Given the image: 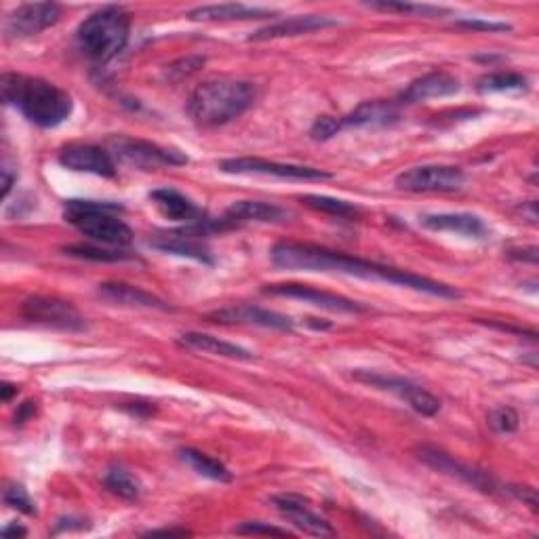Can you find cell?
<instances>
[{"label": "cell", "mask_w": 539, "mask_h": 539, "mask_svg": "<svg viewBox=\"0 0 539 539\" xmlns=\"http://www.w3.org/2000/svg\"><path fill=\"white\" fill-rule=\"evenodd\" d=\"M272 264L276 268L283 270H304V272H337V274H348L356 278H365V281H382L398 287H407L422 291L434 297H445V299H459L462 293L455 291L453 287L445 283L430 281L426 276H419L407 270H398L392 266H384L377 262H369L363 257L346 255L339 251H331L327 247H318L310 243H276L270 251Z\"/></svg>", "instance_id": "6da1fadb"}, {"label": "cell", "mask_w": 539, "mask_h": 539, "mask_svg": "<svg viewBox=\"0 0 539 539\" xmlns=\"http://www.w3.org/2000/svg\"><path fill=\"white\" fill-rule=\"evenodd\" d=\"M0 91H3L5 104L15 106L36 127H59L72 114V97L43 78L3 74Z\"/></svg>", "instance_id": "7a4b0ae2"}, {"label": "cell", "mask_w": 539, "mask_h": 539, "mask_svg": "<svg viewBox=\"0 0 539 539\" xmlns=\"http://www.w3.org/2000/svg\"><path fill=\"white\" fill-rule=\"evenodd\" d=\"M257 97L249 81L238 78H213L198 85L188 99V114L198 127H219L247 112Z\"/></svg>", "instance_id": "3957f363"}, {"label": "cell", "mask_w": 539, "mask_h": 539, "mask_svg": "<svg viewBox=\"0 0 539 539\" xmlns=\"http://www.w3.org/2000/svg\"><path fill=\"white\" fill-rule=\"evenodd\" d=\"M131 19L121 7H104L91 13L78 28V47L97 64H106L129 41Z\"/></svg>", "instance_id": "277c9868"}, {"label": "cell", "mask_w": 539, "mask_h": 539, "mask_svg": "<svg viewBox=\"0 0 539 539\" xmlns=\"http://www.w3.org/2000/svg\"><path fill=\"white\" fill-rule=\"evenodd\" d=\"M118 211V205L112 203H93V201H68L66 219L91 241H97L110 247H127L133 241V230L112 215Z\"/></svg>", "instance_id": "5b68a950"}, {"label": "cell", "mask_w": 539, "mask_h": 539, "mask_svg": "<svg viewBox=\"0 0 539 539\" xmlns=\"http://www.w3.org/2000/svg\"><path fill=\"white\" fill-rule=\"evenodd\" d=\"M110 150L118 161L142 171H152L161 167H182L188 163V156L179 150H169L152 142H144V139H133L125 135L112 137Z\"/></svg>", "instance_id": "8992f818"}, {"label": "cell", "mask_w": 539, "mask_h": 539, "mask_svg": "<svg viewBox=\"0 0 539 539\" xmlns=\"http://www.w3.org/2000/svg\"><path fill=\"white\" fill-rule=\"evenodd\" d=\"M354 379L356 382L371 386V388L396 394L398 398H403V401L419 415L432 417L441 411V401H438V398L434 394H430L428 390H424L422 386L409 382V379L384 375V373H373V371H356Z\"/></svg>", "instance_id": "52a82bcc"}, {"label": "cell", "mask_w": 539, "mask_h": 539, "mask_svg": "<svg viewBox=\"0 0 539 539\" xmlns=\"http://www.w3.org/2000/svg\"><path fill=\"white\" fill-rule=\"evenodd\" d=\"M217 169L230 175H270L278 179H297V182H321V179H331L333 175L314 169V167H302V165H285L264 161V158H226V161L217 163Z\"/></svg>", "instance_id": "ba28073f"}, {"label": "cell", "mask_w": 539, "mask_h": 539, "mask_svg": "<svg viewBox=\"0 0 539 539\" xmlns=\"http://www.w3.org/2000/svg\"><path fill=\"white\" fill-rule=\"evenodd\" d=\"M22 314L30 323H38L59 331L76 333L87 329V321L81 316V312H78L70 302H64V299L57 297H43V295L30 297L26 299Z\"/></svg>", "instance_id": "9c48e42d"}, {"label": "cell", "mask_w": 539, "mask_h": 539, "mask_svg": "<svg viewBox=\"0 0 539 539\" xmlns=\"http://www.w3.org/2000/svg\"><path fill=\"white\" fill-rule=\"evenodd\" d=\"M466 177L459 167L424 165L413 167L396 177V188L405 192H455L464 186Z\"/></svg>", "instance_id": "30bf717a"}, {"label": "cell", "mask_w": 539, "mask_h": 539, "mask_svg": "<svg viewBox=\"0 0 539 539\" xmlns=\"http://www.w3.org/2000/svg\"><path fill=\"white\" fill-rule=\"evenodd\" d=\"M417 457L422 459L426 466L434 468L436 472H443L447 476H453V478H457V481H462V483H466V485H470V487H474L478 491L495 493V489H497V483L493 481V478L487 472L472 468L468 464L457 462L453 455H449L443 449L432 447V445H422V447H417Z\"/></svg>", "instance_id": "8fae6325"}, {"label": "cell", "mask_w": 539, "mask_h": 539, "mask_svg": "<svg viewBox=\"0 0 539 539\" xmlns=\"http://www.w3.org/2000/svg\"><path fill=\"white\" fill-rule=\"evenodd\" d=\"M264 295L270 297H289V299H299V302L323 308L329 312H342V314H358V312H367V306L354 302V299H348L344 295L329 293L314 289L308 285H297V283H283V285H266L262 289Z\"/></svg>", "instance_id": "7c38bea8"}, {"label": "cell", "mask_w": 539, "mask_h": 539, "mask_svg": "<svg viewBox=\"0 0 539 539\" xmlns=\"http://www.w3.org/2000/svg\"><path fill=\"white\" fill-rule=\"evenodd\" d=\"M207 228H228V226L224 222H219V224L211 222L207 226H188L182 232H173V234L152 238L150 247L163 251V253H171V255H179V257H190V259H196V262L211 266L213 264L211 251L207 249V245L201 241V238H198V236L207 234Z\"/></svg>", "instance_id": "4fadbf2b"}, {"label": "cell", "mask_w": 539, "mask_h": 539, "mask_svg": "<svg viewBox=\"0 0 539 539\" xmlns=\"http://www.w3.org/2000/svg\"><path fill=\"white\" fill-rule=\"evenodd\" d=\"M62 17V7L57 3H36L17 7L5 24V34L9 38H28L45 32L55 26Z\"/></svg>", "instance_id": "5bb4252c"}, {"label": "cell", "mask_w": 539, "mask_h": 539, "mask_svg": "<svg viewBox=\"0 0 539 539\" xmlns=\"http://www.w3.org/2000/svg\"><path fill=\"white\" fill-rule=\"evenodd\" d=\"M59 165H64L76 173H91L99 177H114L116 163L108 150L89 144H70L59 150L57 154Z\"/></svg>", "instance_id": "9a60e30c"}, {"label": "cell", "mask_w": 539, "mask_h": 539, "mask_svg": "<svg viewBox=\"0 0 539 539\" xmlns=\"http://www.w3.org/2000/svg\"><path fill=\"white\" fill-rule=\"evenodd\" d=\"M272 504L276 506V510L283 514V518L308 535L314 537H333L335 529L325 521V518L318 516L316 512L310 510L308 502L304 497L293 495V493H285V495H276L272 497Z\"/></svg>", "instance_id": "2e32d148"}, {"label": "cell", "mask_w": 539, "mask_h": 539, "mask_svg": "<svg viewBox=\"0 0 539 539\" xmlns=\"http://www.w3.org/2000/svg\"><path fill=\"white\" fill-rule=\"evenodd\" d=\"M211 321L224 323V325H253V327H264V329H276V331H293L295 323L289 316H283L278 312L257 308L251 304H241V306H230L224 310H217L209 314Z\"/></svg>", "instance_id": "e0dca14e"}, {"label": "cell", "mask_w": 539, "mask_h": 539, "mask_svg": "<svg viewBox=\"0 0 539 539\" xmlns=\"http://www.w3.org/2000/svg\"><path fill=\"white\" fill-rule=\"evenodd\" d=\"M156 209L161 211L171 222H179L186 226H207L211 219L205 217L203 209H198L188 196L173 188H158L150 194Z\"/></svg>", "instance_id": "ac0fdd59"}, {"label": "cell", "mask_w": 539, "mask_h": 539, "mask_svg": "<svg viewBox=\"0 0 539 539\" xmlns=\"http://www.w3.org/2000/svg\"><path fill=\"white\" fill-rule=\"evenodd\" d=\"M339 26L337 19L327 17V15H295L281 19V22H274L262 30H257L249 36V41L259 43V41H274V38H287V36H299V34H310L316 30L325 28H335Z\"/></svg>", "instance_id": "d6986e66"}, {"label": "cell", "mask_w": 539, "mask_h": 539, "mask_svg": "<svg viewBox=\"0 0 539 539\" xmlns=\"http://www.w3.org/2000/svg\"><path fill=\"white\" fill-rule=\"evenodd\" d=\"M97 295L104 302L121 308H137V310H173L165 299L156 297L144 289L127 285V283H104L97 287Z\"/></svg>", "instance_id": "ffe728a7"}, {"label": "cell", "mask_w": 539, "mask_h": 539, "mask_svg": "<svg viewBox=\"0 0 539 539\" xmlns=\"http://www.w3.org/2000/svg\"><path fill=\"white\" fill-rule=\"evenodd\" d=\"M459 91V81L449 72H430L422 78L413 81L405 93L401 95V102L405 104H419L428 102V99L449 97Z\"/></svg>", "instance_id": "44dd1931"}, {"label": "cell", "mask_w": 539, "mask_h": 539, "mask_svg": "<svg viewBox=\"0 0 539 539\" xmlns=\"http://www.w3.org/2000/svg\"><path fill=\"white\" fill-rule=\"evenodd\" d=\"M419 224L434 232H449L466 238H483L487 234V226L481 217L470 213H438V215H422Z\"/></svg>", "instance_id": "7402d4cb"}, {"label": "cell", "mask_w": 539, "mask_h": 539, "mask_svg": "<svg viewBox=\"0 0 539 539\" xmlns=\"http://www.w3.org/2000/svg\"><path fill=\"white\" fill-rule=\"evenodd\" d=\"M289 211L270 205V203H262V201H238L234 205H230L226 209L224 215V224L226 226H236V224H249V222H257V224H283L287 222Z\"/></svg>", "instance_id": "603a6c76"}, {"label": "cell", "mask_w": 539, "mask_h": 539, "mask_svg": "<svg viewBox=\"0 0 539 539\" xmlns=\"http://www.w3.org/2000/svg\"><path fill=\"white\" fill-rule=\"evenodd\" d=\"M272 15L274 11L270 9L247 7V5H236V3L205 5V7H196L186 13V17L194 19V22H245V19H266Z\"/></svg>", "instance_id": "cb8c5ba5"}, {"label": "cell", "mask_w": 539, "mask_h": 539, "mask_svg": "<svg viewBox=\"0 0 539 539\" xmlns=\"http://www.w3.org/2000/svg\"><path fill=\"white\" fill-rule=\"evenodd\" d=\"M398 118L401 112L390 102H363L342 118V127H390Z\"/></svg>", "instance_id": "d4e9b609"}, {"label": "cell", "mask_w": 539, "mask_h": 539, "mask_svg": "<svg viewBox=\"0 0 539 539\" xmlns=\"http://www.w3.org/2000/svg\"><path fill=\"white\" fill-rule=\"evenodd\" d=\"M184 346L205 352V354H213V356H222V358H234V361H253V354L241 346L224 342V339L207 335V333H184L182 339H179Z\"/></svg>", "instance_id": "484cf974"}, {"label": "cell", "mask_w": 539, "mask_h": 539, "mask_svg": "<svg viewBox=\"0 0 539 539\" xmlns=\"http://www.w3.org/2000/svg\"><path fill=\"white\" fill-rule=\"evenodd\" d=\"M179 457H182L184 462L196 474H201L205 478H211V481H217V483H230L232 481L230 470L222 462H217V459L209 457L203 451H196L192 447H186V449H179Z\"/></svg>", "instance_id": "4316f807"}, {"label": "cell", "mask_w": 539, "mask_h": 539, "mask_svg": "<svg viewBox=\"0 0 539 539\" xmlns=\"http://www.w3.org/2000/svg\"><path fill=\"white\" fill-rule=\"evenodd\" d=\"M104 485L110 493L129 499V502H135V499L142 497V483L137 481V476H133L129 470L121 466H114L106 472Z\"/></svg>", "instance_id": "83f0119b"}, {"label": "cell", "mask_w": 539, "mask_h": 539, "mask_svg": "<svg viewBox=\"0 0 539 539\" xmlns=\"http://www.w3.org/2000/svg\"><path fill=\"white\" fill-rule=\"evenodd\" d=\"M527 78L514 72H493L485 74L478 81V91L481 93H504V91H525Z\"/></svg>", "instance_id": "f1b7e54d"}, {"label": "cell", "mask_w": 539, "mask_h": 539, "mask_svg": "<svg viewBox=\"0 0 539 539\" xmlns=\"http://www.w3.org/2000/svg\"><path fill=\"white\" fill-rule=\"evenodd\" d=\"M64 253L78 259H89V262H125V259H133V255L125 251L102 249L93 245H70L64 249Z\"/></svg>", "instance_id": "f546056e"}, {"label": "cell", "mask_w": 539, "mask_h": 539, "mask_svg": "<svg viewBox=\"0 0 539 539\" xmlns=\"http://www.w3.org/2000/svg\"><path fill=\"white\" fill-rule=\"evenodd\" d=\"M302 201L316 209V211H325V213H331V215H337V217H348L352 213H356V207H352L350 203L346 201H335V198H327V196H304Z\"/></svg>", "instance_id": "4dcf8cb0"}, {"label": "cell", "mask_w": 539, "mask_h": 539, "mask_svg": "<svg viewBox=\"0 0 539 539\" xmlns=\"http://www.w3.org/2000/svg\"><path fill=\"white\" fill-rule=\"evenodd\" d=\"M367 7L377 9V11H388V13H413V15H426V17H436V15L447 13V9L443 7L411 5V3H369Z\"/></svg>", "instance_id": "1f68e13d"}, {"label": "cell", "mask_w": 539, "mask_h": 539, "mask_svg": "<svg viewBox=\"0 0 539 539\" xmlns=\"http://www.w3.org/2000/svg\"><path fill=\"white\" fill-rule=\"evenodd\" d=\"M489 426L499 434H512L518 430V413L512 407H495L489 413Z\"/></svg>", "instance_id": "d6a6232c"}, {"label": "cell", "mask_w": 539, "mask_h": 539, "mask_svg": "<svg viewBox=\"0 0 539 539\" xmlns=\"http://www.w3.org/2000/svg\"><path fill=\"white\" fill-rule=\"evenodd\" d=\"M5 504L19 510V512L30 514V516L36 514V506L30 499V495L26 493L24 487H19V485H11L5 489Z\"/></svg>", "instance_id": "836d02e7"}, {"label": "cell", "mask_w": 539, "mask_h": 539, "mask_svg": "<svg viewBox=\"0 0 539 539\" xmlns=\"http://www.w3.org/2000/svg\"><path fill=\"white\" fill-rule=\"evenodd\" d=\"M342 129H344L342 127V118L321 116V118H316V123L310 129V135H312V139H316V142H327V139H331L333 135H337Z\"/></svg>", "instance_id": "e575fe53"}, {"label": "cell", "mask_w": 539, "mask_h": 539, "mask_svg": "<svg viewBox=\"0 0 539 539\" xmlns=\"http://www.w3.org/2000/svg\"><path fill=\"white\" fill-rule=\"evenodd\" d=\"M234 531L241 535H281V537L291 535L287 529H278V527H272L268 523H259V521H247L243 525H238Z\"/></svg>", "instance_id": "d590c367"}, {"label": "cell", "mask_w": 539, "mask_h": 539, "mask_svg": "<svg viewBox=\"0 0 539 539\" xmlns=\"http://www.w3.org/2000/svg\"><path fill=\"white\" fill-rule=\"evenodd\" d=\"M455 26L466 28V30H485V32H508V30H512L508 24L483 22V19H457Z\"/></svg>", "instance_id": "8d00e7d4"}, {"label": "cell", "mask_w": 539, "mask_h": 539, "mask_svg": "<svg viewBox=\"0 0 539 539\" xmlns=\"http://www.w3.org/2000/svg\"><path fill=\"white\" fill-rule=\"evenodd\" d=\"M205 64V57H188V59H182V62H177L169 68V74H177L175 78L177 81H182L184 76H190L192 72H196L198 68H201Z\"/></svg>", "instance_id": "74e56055"}, {"label": "cell", "mask_w": 539, "mask_h": 539, "mask_svg": "<svg viewBox=\"0 0 539 539\" xmlns=\"http://www.w3.org/2000/svg\"><path fill=\"white\" fill-rule=\"evenodd\" d=\"M506 491L510 495H514L518 499V502H523L533 512H537V491L533 487H527V485H510Z\"/></svg>", "instance_id": "f35d334b"}, {"label": "cell", "mask_w": 539, "mask_h": 539, "mask_svg": "<svg viewBox=\"0 0 539 539\" xmlns=\"http://www.w3.org/2000/svg\"><path fill=\"white\" fill-rule=\"evenodd\" d=\"M24 535H28V531L24 527H17V525H11V527H7L3 531V537L5 539H9V537H24Z\"/></svg>", "instance_id": "ab89813d"}, {"label": "cell", "mask_w": 539, "mask_h": 539, "mask_svg": "<svg viewBox=\"0 0 539 539\" xmlns=\"http://www.w3.org/2000/svg\"><path fill=\"white\" fill-rule=\"evenodd\" d=\"M32 413H34V405H32V403H24V405H22V411H19V413L15 415V424H17V422L22 424L24 419H26L28 415H32Z\"/></svg>", "instance_id": "60d3db41"}, {"label": "cell", "mask_w": 539, "mask_h": 539, "mask_svg": "<svg viewBox=\"0 0 539 539\" xmlns=\"http://www.w3.org/2000/svg\"><path fill=\"white\" fill-rule=\"evenodd\" d=\"M11 186H13V175L9 173V167L5 165V167H3V196L9 194Z\"/></svg>", "instance_id": "b9f144b4"}, {"label": "cell", "mask_w": 539, "mask_h": 539, "mask_svg": "<svg viewBox=\"0 0 539 539\" xmlns=\"http://www.w3.org/2000/svg\"><path fill=\"white\" fill-rule=\"evenodd\" d=\"M0 390H3V401H5V403H9V401H11V396L17 394V388L11 386V384H3V388H0Z\"/></svg>", "instance_id": "7bdbcfd3"}]
</instances>
